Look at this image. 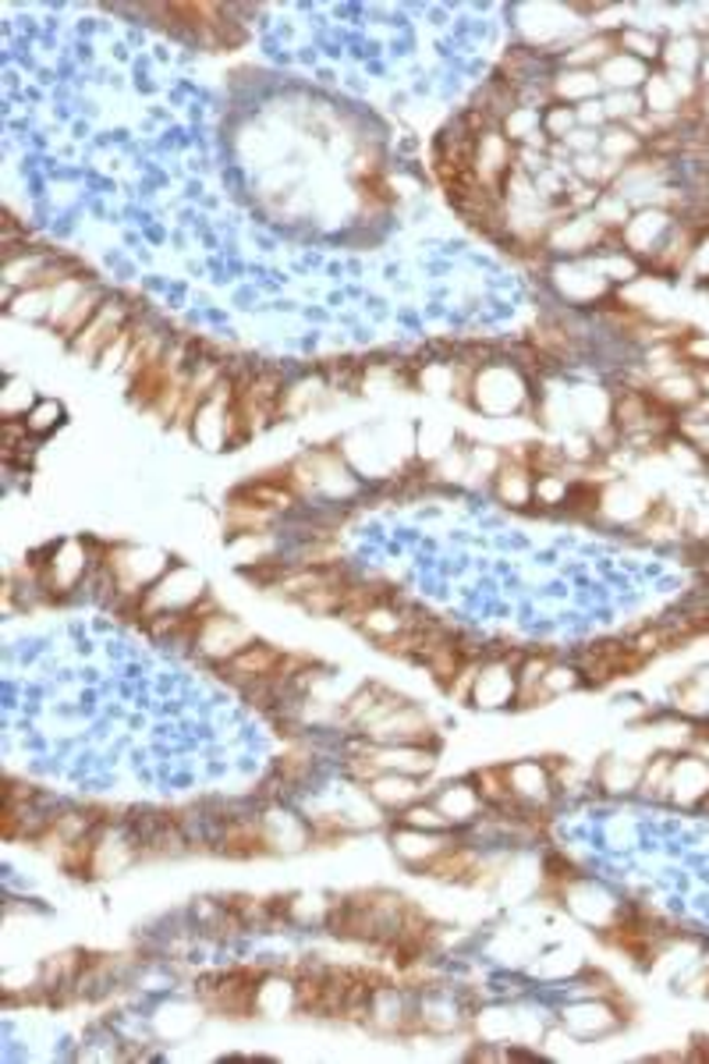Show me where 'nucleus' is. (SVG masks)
I'll list each match as a JSON object with an SVG mask.
<instances>
[{"label": "nucleus", "mask_w": 709, "mask_h": 1064, "mask_svg": "<svg viewBox=\"0 0 709 1064\" xmlns=\"http://www.w3.org/2000/svg\"><path fill=\"white\" fill-rule=\"evenodd\" d=\"M263 976H266L263 965H231L220 972H206V976L195 980L192 997L209 1015L245 1022V1018H255V991H260Z\"/></svg>", "instance_id": "nucleus-1"}, {"label": "nucleus", "mask_w": 709, "mask_h": 1064, "mask_svg": "<svg viewBox=\"0 0 709 1064\" xmlns=\"http://www.w3.org/2000/svg\"><path fill=\"white\" fill-rule=\"evenodd\" d=\"M533 401H536L533 380L525 377L515 363L496 358V363L476 369L469 409L487 412V415H529Z\"/></svg>", "instance_id": "nucleus-2"}, {"label": "nucleus", "mask_w": 709, "mask_h": 1064, "mask_svg": "<svg viewBox=\"0 0 709 1064\" xmlns=\"http://www.w3.org/2000/svg\"><path fill=\"white\" fill-rule=\"evenodd\" d=\"M206 596L209 593H206L203 575L174 561L168 572H163L153 586L146 590V596L139 599V607H135V618L146 621V618H153V614H185Z\"/></svg>", "instance_id": "nucleus-3"}, {"label": "nucleus", "mask_w": 709, "mask_h": 1064, "mask_svg": "<svg viewBox=\"0 0 709 1064\" xmlns=\"http://www.w3.org/2000/svg\"><path fill=\"white\" fill-rule=\"evenodd\" d=\"M518 661L522 653H487L479 664L469 702L479 710H507L518 696Z\"/></svg>", "instance_id": "nucleus-4"}, {"label": "nucleus", "mask_w": 709, "mask_h": 1064, "mask_svg": "<svg viewBox=\"0 0 709 1064\" xmlns=\"http://www.w3.org/2000/svg\"><path fill=\"white\" fill-rule=\"evenodd\" d=\"M575 667L582 671L585 685H607L614 678H625V674H636L645 667V656L631 647V642H593V647H582L575 656Z\"/></svg>", "instance_id": "nucleus-5"}, {"label": "nucleus", "mask_w": 709, "mask_h": 1064, "mask_svg": "<svg viewBox=\"0 0 709 1064\" xmlns=\"http://www.w3.org/2000/svg\"><path fill=\"white\" fill-rule=\"evenodd\" d=\"M369 742H380V745H430V748H441V731L430 721L426 710H419L415 702H404L401 710H394L384 721H376L373 728L362 731Z\"/></svg>", "instance_id": "nucleus-6"}, {"label": "nucleus", "mask_w": 709, "mask_h": 1064, "mask_svg": "<svg viewBox=\"0 0 709 1064\" xmlns=\"http://www.w3.org/2000/svg\"><path fill=\"white\" fill-rule=\"evenodd\" d=\"M214 856L245 862V859H263L270 856L266 831H263V813H235L217 827L214 834Z\"/></svg>", "instance_id": "nucleus-7"}, {"label": "nucleus", "mask_w": 709, "mask_h": 1064, "mask_svg": "<svg viewBox=\"0 0 709 1064\" xmlns=\"http://www.w3.org/2000/svg\"><path fill=\"white\" fill-rule=\"evenodd\" d=\"M249 642H252V632L245 625H241L238 618H231V614L214 610L209 618H203L199 632H195V639H192V647H195V653L203 656V661L220 667L224 661H231L238 650H245Z\"/></svg>", "instance_id": "nucleus-8"}, {"label": "nucleus", "mask_w": 709, "mask_h": 1064, "mask_svg": "<svg viewBox=\"0 0 709 1064\" xmlns=\"http://www.w3.org/2000/svg\"><path fill=\"white\" fill-rule=\"evenodd\" d=\"M131 320H135L131 306H125L121 298H107V302H103L100 312L93 317V323H89L85 331L68 344V352L75 358H82V363H100L103 348H107L111 341H117L121 331H125Z\"/></svg>", "instance_id": "nucleus-9"}, {"label": "nucleus", "mask_w": 709, "mask_h": 1064, "mask_svg": "<svg viewBox=\"0 0 709 1064\" xmlns=\"http://www.w3.org/2000/svg\"><path fill=\"white\" fill-rule=\"evenodd\" d=\"M458 834L461 831H415V827H401V823H394L390 827V848H394V856L398 862L409 869V873H422L447 845H455L458 842Z\"/></svg>", "instance_id": "nucleus-10"}, {"label": "nucleus", "mask_w": 709, "mask_h": 1064, "mask_svg": "<svg viewBox=\"0 0 709 1064\" xmlns=\"http://www.w3.org/2000/svg\"><path fill=\"white\" fill-rule=\"evenodd\" d=\"M284 653L288 650H277V647H270V642H260V639H252L245 650H238L231 661H224L217 671L224 674V682L235 685L238 693L245 685L252 682H266V678H274L281 661H284Z\"/></svg>", "instance_id": "nucleus-11"}, {"label": "nucleus", "mask_w": 709, "mask_h": 1064, "mask_svg": "<svg viewBox=\"0 0 709 1064\" xmlns=\"http://www.w3.org/2000/svg\"><path fill=\"white\" fill-rule=\"evenodd\" d=\"M263 831H266V845L270 856H298V851L312 848V827L306 816L291 813V809L281 805H263Z\"/></svg>", "instance_id": "nucleus-12"}, {"label": "nucleus", "mask_w": 709, "mask_h": 1064, "mask_svg": "<svg viewBox=\"0 0 709 1064\" xmlns=\"http://www.w3.org/2000/svg\"><path fill=\"white\" fill-rule=\"evenodd\" d=\"M561 1026L582 1040H596V1037H607V1032L621 1026V1015H617V1008L607 997H585L579 1004H571V1008H564Z\"/></svg>", "instance_id": "nucleus-13"}, {"label": "nucleus", "mask_w": 709, "mask_h": 1064, "mask_svg": "<svg viewBox=\"0 0 709 1064\" xmlns=\"http://www.w3.org/2000/svg\"><path fill=\"white\" fill-rule=\"evenodd\" d=\"M436 802V809L447 816V823L455 831H469L472 823L487 813V802H482L479 788L472 785V777H465V781H450L441 791H433L430 796Z\"/></svg>", "instance_id": "nucleus-14"}, {"label": "nucleus", "mask_w": 709, "mask_h": 1064, "mask_svg": "<svg viewBox=\"0 0 709 1064\" xmlns=\"http://www.w3.org/2000/svg\"><path fill=\"white\" fill-rule=\"evenodd\" d=\"M366 796L384 809V813H401V809H409L412 802L419 799H426L430 791L426 785H422V777H412V774H394V770H384V774H376L373 781L362 788Z\"/></svg>", "instance_id": "nucleus-15"}, {"label": "nucleus", "mask_w": 709, "mask_h": 1064, "mask_svg": "<svg viewBox=\"0 0 709 1064\" xmlns=\"http://www.w3.org/2000/svg\"><path fill=\"white\" fill-rule=\"evenodd\" d=\"M507 781L522 805H547L553 799V774L547 759H515L507 763Z\"/></svg>", "instance_id": "nucleus-16"}, {"label": "nucleus", "mask_w": 709, "mask_h": 1064, "mask_svg": "<svg viewBox=\"0 0 709 1064\" xmlns=\"http://www.w3.org/2000/svg\"><path fill=\"white\" fill-rule=\"evenodd\" d=\"M533 483H536V472L525 466L522 458L515 455H507L501 458V469H496L493 476V493H496V501L507 504V507H515V512H525V507L533 504Z\"/></svg>", "instance_id": "nucleus-17"}, {"label": "nucleus", "mask_w": 709, "mask_h": 1064, "mask_svg": "<svg viewBox=\"0 0 709 1064\" xmlns=\"http://www.w3.org/2000/svg\"><path fill=\"white\" fill-rule=\"evenodd\" d=\"M525 341L533 344L536 352H542L547 358H553L557 366H564V363H575L579 358V348H582V341L575 331H568V323L564 320H539L529 327V334H525Z\"/></svg>", "instance_id": "nucleus-18"}, {"label": "nucleus", "mask_w": 709, "mask_h": 1064, "mask_svg": "<svg viewBox=\"0 0 709 1064\" xmlns=\"http://www.w3.org/2000/svg\"><path fill=\"white\" fill-rule=\"evenodd\" d=\"M599 93V75L590 68H568L550 79V103H568V107H579V103H590Z\"/></svg>", "instance_id": "nucleus-19"}, {"label": "nucleus", "mask_w": 709, "mask_h": 1064, "mask_svg": "<svg viewBox=\"0 0 709 1064\" xmlns=\"http://www.w3.org/2000/svg\"><path fill=\"white\" fill-rule=\"evenodd\" d=\"M298 1011L295 1004V976H274V972H266L260 991H255V1015L263 1018H284Z\"/></svg>", "instance_id": "nucleus-20"}, {"label": "nucleus", "mask_w": 709, "mask_h": 1064, "mask_svg": "<svg viewBox=\"0 0 709 1064\" xmlns=\"http://www.w3.org/2000/svg\"><path fill=\"white\" fill-rule=\"evenodd\" d=\"M103 302H107V295H103V291L96 288V284H89V288L82 291L79 302H75V306L65 312V320H60V323L54 327V337L68 348V344H71L75 337H79L89 323H93V317L100 312V306H103Z\"/></svg>", "instance_id": "nucleus-21"}, {"label": "nucleus", "mask_w": 709, "mask_h": 1064, "mask_svg": "<svg viewBox=\"0 0 709 1064\" xmlns=\"http://www.w3.org/2000/svg\"><path fill=\"white\" fill-rule=\"evenodd\" d=\"M472 785L479 788V796H482V802H487V809H496V813H504V809H515L518 805L515 791H511V781H507V763H496V767H479V770H472Z\"/></svg>", "instance_id": "nucleus-22"}, {"label": "nucleus", "mask_w": 709, "mask_h": 1064, "mask_svg": "<svg viewBox=\"0 0 709 1064\" xmlns=\"http://www.w3.org/2000/svg\"><path fill=\"white\" fill-rule=\"evenodd\" d=\"M312 770H316V756H312V748H309L306 742H301V739H295V742H291V745L284 748V753L274 759V774H277L281 781L288 785L291 791L306 788V785H309V777H312Z\"/></svg>", "instance_id": "nucleus-23"}, {"label": "nucleus", "mask_w": 709, "mask_h": 1064, "mask_svg": "<svg viewBox=\"0 0 709 1064\" xmlns=\"http://www.w3.org/2000/svg\"><path fill=\"white\" fill-rule=\"evenodd\" d=\"M50 298H54V291H43V288L8 291L4 295V312H8V317H14V320L47 323V317H50Z\"/></svg>", "instance_id": "nucleus-24"}, {"label": "nucleus", "mask_w": 709, "mask_h": 1064, "mask_svg": "<svg viewBox=\"0 0 709 1064\" xmlns=\"http://www.w3.org/2000/svg\"><path fill=\"white\" fill-rule=\"evenodd\" d=\"M501 131L515 146H529L542 131V107H536V103H518V107L501 122Z\"/></svg>", "instance_id": "nucleus-25"}, {"label": "nucleus", "mask_w": 709, "mask_h": 1064, "mask_svg": "<svg viewBox=\"0 0 709 1064\" xmlns=\"http://www.w3.org/2000/svg\"><path fill=\"white\" fill-rule=\"evenodd\" d=\"M394 823H401V827H415V831H436V834H441V831H455L430 796L412 802L409 809H401V813H394Z\"/></svg>", "instance_id": "nucleus-26"}, {"label": "nucleus", "mask_w": 709, "mask_h": 1064, "mask_svg": "<svg viewBox=\"0 0 709 1064\" xmlns=\"http://www.w3.org/2000/svg\"><path fill=\"white\" fill-rule=\"evenodd\" d=\"M571 479L568 476H536L533 483V512H564Z\"/></svg>", "instance_id": "nucleus-27"}, {"label": "nucleus", "mask_w": 709, "mask_h": 1064, "mask_svg": "<svg viewBox=\"0 0 709 1064\" xmlns=\"http://www.w3.org/2000/svg\"><path fill=\"white\" fill-rule=\"evenodd\" d=\"M22 419H25L28 433L39 441V437H47V433H54L60 423H65V404L54 401V398H36V404Z\"/></svg>", "instance_id": "nucleus-28"}, {"label": "nucleus", "mask_w": 709, "mask_h": 1064, "mask_svg": "<svg viewBox=\"0 0 709 1064\" xmlns=\"http://www.w3.org/2000/svg\"><path fill=\"white\" fill-rule=\"evenodd\" d=\"M575 128H579L575 107H568V103H547V107H542V135H547L550 142H564Z\"/></svg>", "instance_id": "nucleus-29"}, {"label": "nucleus", "mask_w": 709, "mask_h": 1064, "mask_svg": "<svg viewBox=\"0 0 709 1064\" xmlns=\"http://www.w3.org/2000/svg\"><path fill=\"white\" fill-rule=\"evenodd\" d=\"M617 50L628 57H639V61H656L660 39L650 33H639V28H625V33H617Z\"/></svg>", "instance_id": "nucleus-30"}, {"label": "nucleus", "mask_w": 709, "mask_h": 1064, "mask_svg": "<svg viewBox=\"0 0 709 1064\" xmlns=\"http://www.w3.org/2000/svg\"><path fill=\"white\" fill-rule=\"evenodd\" d=\"M542 685H547L550 688V696L553 699H561L564 693H575V688H582L585 682H582V671L575 667V664H550V671H547V678H542Z\"/></svg>", "instance_id": "nucleus-31"}, {"label": "nucleus", "mask_w": 709, "mask_h": 1064, "mask_svg": "<svg viewBox=\"0 0 709 1064\" xmlns=\"http://www.w3.org/2000/svg\"><path fill=\"white\" fill-rule=\"evenodd\" d=\"M671 770H674V759L671 756H656L653 763H645V767H642L639 788L650 791V796H663V791H667V781H671Z\"/></svg>", "instance_id": "nucleus-32"}, {"label": "nucleus", "mask_w": 709, "mask_h": 1064, "mask_svg": "<svg viewBox=\"0 0 709 1064\" xmlns=\"http://www.w3.org/2000/svg\"><path fill=\"white\" fill-rule=\"evenodd\" d=\"M674 348L691 369H706L709 366V337L706 334H688L685 341H677Z\"/></svg>", "instance_id": "nucleus-33"}, {"label": "nucleus", "mask_w": 709, "mask_h": 1064, "mask_svg": "<svg viewBox=\"0 0 709 1064\" xmlns=\"http://www.w3.org/2000/svg\"><path fill=\"white\" fill-rule=\"evenodd\" d=\"M650 107L653 111H674L677 107V96H674V89L663 82V75H656V79H650Z\"/></svg>", "instance_id": "nucleus-34"}, {"label": "nucleus", "mask_w": 709, "mask_h": 1064, "mask_svg": "<svg viewBox=\"0 0 709 1064\" xmlns=\"http://www.w3.org/2000/svg\"><path fill=\"white\" fill-rule=\"evenodd\" d=\"M699 809H702V813H709V791H706V796L699 799Z\"/></svg>", "instance_id": "nucleus-35"}, {"label": "nucleus", "mask_w": 709, "mask_h": 1064, "mask_svg": "<svg viewBox=\"0 0 709 1064\" xmlns=\"http://www.w3.org/2000/svg\"><path fill=\"white\" fill-rule=\"evenodd\" d=\"M706 472H709V466H706Z\"/></svg>", "instance_id": "nucleus-36"}]
</instances>
